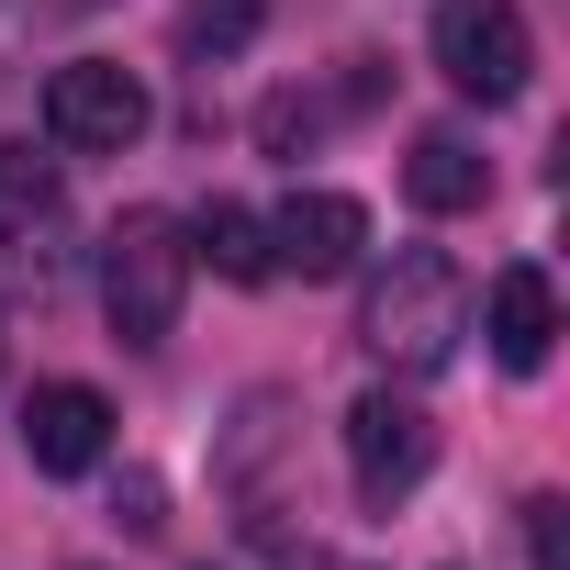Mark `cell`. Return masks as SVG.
I'll use <instances>...</instances> for the list:
<instances>
[{
  "mask_svg": "<svg viewBox=\"0 0 570 570\" xmlns=\"http://www.w3.org/2000/svg\"><path fill=\"white\" fill-rule=\"evenodd\" d=\"M279 448H292V392H246V403H235V425H224V448H213V481H224V503L246 514V537H257V525H279V492H268Z\"/></svg>",
  "mask_w": 570,
  "mask_h": 570,
  "instance_id": "8",
  "label": "cell"
},
{
  "mask_svg": "<svg viewBox=\"0 0 570 570\" xmlns=\"http://www.w3.org/2000/svg\"><path fill=\"white\" fill-rule=\"evenodd\" d=\"M190 268H213V279H279V257H268V213H246V202H202L190 213Z\"/></svg>",
  "mask_w": 570,
  "mask_h": 570,
  "instance_id": "12",
  "label": "cell"
},
{
  "mask_svg": "<svg viewBox=\"0 0 570 570\" xmlns=\"http://www.w3.org/2000/svg\"><path fill=\"white\" fill-rule=\"evenodd\" d=\"M257 135H268V157H303V146L325 135V101H303V90H279V101L257 112Z\"/></svg>",
  "mask_w": 570,
  "mask_h": 570,
  "instance_id": "14",
  "label": "cell"
},
{
  "mask_svg": "<svg viewBox=\"0 0 570 570\" xmlns=\"http://www.w3.org/2000/svg\"><path fill=\"white\" fill-rule=\"evenodd\" d=\"M68 268V202H57V168L35 146H0V292H57Z\"/></svg>",
  "mask_w": 570,
  "mask_h": 570,
  "instance_id": "4",
  "label": "cell"
},
{
  "mask_svg": "<svg viewBox=\"0 0 570 570\" xmlns=\"http://www.w3.org/2000/svg\"><path fill=\"white\" fill-rule=\"evenodd\" d=\"M425 470H436V414H425L414 392H392V381L358 392V403H347V481H358V503L392 514Z\"/></svg>",
  "mask_w": 570,
  "mask_h": 570,
  "instance_id": "3",
  "label": "cell"
},
{
  "mask_svg": "<svg viewBox=\"0 0 570 570\" xmlns=\"http://www.w3.org/2000/svg\"><path fill=\"white\" fill-rule=\"evenodd\" d=\"M23 459H35L46 481H90V470L112 459V403H101L90 381H35V403H23Z\"/></svg>",
  "mask_w": 570,
  "mask_h": 570,
  "instance_id": "7",
  "label": "cell"
},
{
  "mask_svg": "<svg viewBox=\"0 0 570 570\" xmlns=\"http://www.w3.org/2000/svg\"><path fill=\"white\" fill-rule=\"evenodd\" d=\"M179 303H190V224L135 202L112 235H101V314L124 347H168L179 336Z\"/></svg>",
  "mask_w": 570,
  "mask_h": 570,
  "instance_id": "2",
  "label": "cell"
},
{
  "mask_svg": "<svg viewBox=\"0 0 570 570\" xmlns=\"http://www.w3.org/2000/svg\"><path fill=\"white\" fill-rule=\"evenodd\" d=\"M257 23H268V0H190V12H179V46L224 68V57H246V46H257Z\"/></svg>",
  "mask_w": 570,
  "mask_h": 570,
  "instance_id": "13",
  "label": "cell"
},
{
  "mask_svg": "<svg viewBox=\"0 0 570 570\" xmlns=\"http://www.w3.org/2000/svg\"><path fill=\"white\" fill-rule=\"evenodd\" d=\"M525 548H537V570H559V503H548V492L525 503Z\"/></svg>",
  "mask_w": 570,
  "mask_h": 570,
  "instance_id": "16",
  "label": "cell"
},
{
  "mask_svg": "<svg viewBox=\"0 0 570 570\" xmlns=\"http://www.w3.org/2000/svg\"><path fill=\"white\" fill-rule=\"evenodd\" d=\"M481 336H492L503 370H548V347H559V279L548 268H503L481 292Z\"/></svg>",
  "mask_w": 570,
  "mask_h": 570,
  "instance_id": "10",
  "label": "cell"
},
{
  "mask_svg": "<svg viewBox=\"0 0 570 570\" xmlns=\"http://www.w3.org/2000/svg\"><path fill=\"white\" fill-rule=\"evenodd\" d=\"M268 257L303 268V279H347V268L370 257V213H358L347 190H292V202L268 213Z\"/></svg>",
  "mask_w": 570,
  "mask_h": 570,
  "instance_id": "9",
  "label": "cell"
},
{
  "mask_svg": "<svg viewBox=\"0 0 570 570\" xmlns=\"http://www.w3.org/2000/svg\"><path fill=\"white\" fill-rule=\"evenodd\" d=\"M112 514H124L135 537H157V525H168V514H157V481H146V470H124V492H112Z\"/></svg>",
  "mask_w": 570,
  "mask_h": 570,
  "instance_id": "15",
  "label": "cell"
},
{
  "mask_svg": "<svg viewBox=\"0 0 570 570\" xmlns=\"http://www.w3.org/2000/svg\"><path fill=\"white\" fill-rule=\"evenodd\" d=\"M459 336H470V279H459V257H448V246H392V257L370 268L358 347H370L381 370L425 381V370L459 358Z\"/></svg>",
  "mask_w": 570,
  "mask_h": 570,
  "instance_id": "1",
  "label": "cell"
},
{
  "mask_svg": "<svg viewBox=\"0 0 570 570\" xmlns=\"http://www.w3.org/2000/svg\"><path fill=\"white\" fill-rule=\"evenodd\" d=\"M46 12H112V0H46Z\"/></svg>",
  "mask_w": 570,
  "mask_h": 570,
  "instance_id": "17",
  "label": "cell"
},
{
  "mask_svg": "<svg viewBox=\"0 0 570 570\" xmlns=\"http://www.w3.org/2000/svg\"><path fill=\"white\" fill-rule=\"evenodd\" d=\"M146 124H157V101H146V79L112 68V57H68V68L46 79V135H57L68 157H124Z\"/></svg>",
  "mask_w": 570,
  "mask_h": 570,
  "instance_id": "5",
  "label": "cell"
},
{
  "mask_svg": "<svg viewBox=\"0 0 570 570\" xmlns=\"http://www.w3.org/2000/svg\"><path fill=\"white\" fill-rule=\"evenodd\" d=\"M403 190H414V213H481V202H492V157H481L470 135H414Z\"/></svg>",
  "mask_w": 570,
  "mask_h": 570,
  "instance_id": "11",
  "label": "cell"
},
{
  "mask_svg": "<svg viewBox=\"0 0 570 570\" xmlns=\"http://www.w3.org/2000/svg\"><path fill=\"white\" fill-rule=\"evenodd\" d=\"M436 68L470 101H514L537 79V35H525L514 0H436Z\"/></svg>",
  "mask_w": 570,
  "mask_h": 570,
  "instance_id": "6",
  "label": "cell"
}]
</instances>
